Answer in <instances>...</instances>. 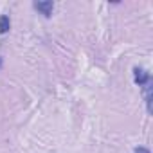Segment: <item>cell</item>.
<instances>
[{
  "label": "cell",
  "mask_w": 153,
  "mask_h": 153,
  "mask_svg": "<svg viewBox=\"0 0 153 153\" xmlns=\"http://www.w3.org/2000/svg\"><path fill=\"white\" fill-rule=\"evenodd\" d=\"M133 79L139 87H144L146 83H149V74L142 68H133Z\"/></svg>",
  "instance_id": "1"
},
{
  "label": "cell",
  "mask_w": 153,
  "mask_h": 153,
  "mask_svg": "<svg viewBox=\"0 0 153 153\" xmlns=\"http://www.w3.org/2000/svg\"><path fill=\"white\" fill-rule=\"evenodd\" d=\"M34 9L40 11V13L45 15V16H51V13H52V9H54V4L51 2V0H45V2H34Z\"/></svg>",
  "instance_id": "2"
},
{
  "label": "cell",
  "mask_w": 153,
  "mask_h": 153,
  "mask_svg": "<svg viewBox=\"0 0 153 153\" xmlns=\"http://www.w3.org/2000/svg\"><path fill=\"white\" fill-rule=\"evenodd\" d=\"M9 29H11V20L7 15H2L0 16V34H6Z\"/></svg>",
  "instance_id": "3"
},
{
  "label": "cell",
  "mask_w": 153,
  "mask_h": 153,
  "mask_svg": "<svg viewBox=\"0 0 153 153\" xmlns=\"http://www.w3.org/2000/svg\"><path fill=\"white\" fill-rule=\"evenodd\" d=\"M133 153H149V149H146V148H135Z\"/></svg>",
  "instance_id": "4"
}]
</instances>
